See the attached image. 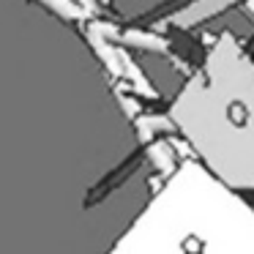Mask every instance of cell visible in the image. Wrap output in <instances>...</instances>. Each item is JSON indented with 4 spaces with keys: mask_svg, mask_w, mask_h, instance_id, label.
Instances as JSON below:
<instances>
[{
    "mask_svg": "<svg viewBox=\"0 0 254 254\" xmlns=\"http://www.w3.org/2000/svg\"><path fill=\"white\" fill-rule=\"evenodd\" d=\"M115 41L123 44L126 50H145V52H164L170 47V41L164 36L150 33V30H139V28H123Z\"/></svg>",
    "mask_w": 254,
    "mask_h": 254,
    "instance_id": "6da1fadb",
    "label": "cell"
},
{
    "mask_svg": "<svg viewBox=\"0 0 254 254\" xmlns=\"http://www.w3.org/2000/svg\"><path fill=\"white\" fill-rule=\"evenodd\" d=\"M118 99H121V107H123V112H126V118L128 121H134V118L142 112V104H139L137 99H131V96H126V93H118Z\"/></svg>",
    "mask_w": 254,
    "mask_h": 254,
    "instance_id": "3957f363",
    "label": "cell"
},
{
    "mask_svg": "<svg viewBox=\"0 0 254 254\" xmlns=\"http://www.w3.org/2000/svg\"><path fill=\"white\" fill-rule=\"evenodd\" d=\"M39 3L47 11L55 14V17L66 19V22H88L90 19V14L79 3H74V0H39Z\"/></svg>",
    "mask_w": 254,
    "mask_h": 254,
    "instance_id": "7a4b0ae2",
    "label": "cell"
}]
</instances>
